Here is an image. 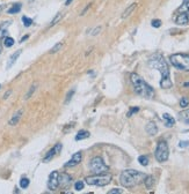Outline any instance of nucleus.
Wrapping results in <instances>:
<instances>
[{
  "mask_svg": "<svg viewBox=\"0 0 189 194\" xmlns=\"http://www.w3.org/2000/svg\"><path fill=\"white\" fill-rule=\"evenodd\" d=\"M149 66L153 69H157L161 75V80H160V87L164 89H168L172 88L173 83L170 81V74H169V67L167 61L165 60V58L162 57V55L160 53H154L150 57L149 59Z\"/></svg>",
  "mask_w": 189,
  "mask_h": 194,
  "instance_id": "nucleus-1",
  "label": "nucleus"
},
{
  "mask_svg": "<svg viewBox=\"0 0 189 194\" xmlns=\"http://www.w3.org/2000/svg\"><path fill=\"white\" fill-rule=\"evenodd\" d=\"M146 174L143 172H139L133 169H127L122 171L121 176H119V183L123 187L127 188H132L137 185H139L144 182Z\"/></svg>",
  "mask_w": 189,
  "mask_h": 194,
  "instance_id": "nucleus-2",
  "label": "nucleus"
},
{
  "mask_svg": "<svg viewBox=\"0 0 189 194\" xmlns=\"http://www.w3.org/2000/svg\"><path fill=\"white\" fill-rule=\"evenodd\" d=\"M130 81L133 85V90L137 95L144 98H152L154 96V90L151 85H149L138 74L132 73L130 75Z\"/></svg>",
  "mask_w": 189,
  "mask_h": 194,
  "instance_id": "nucleus-3",
  "label": "nucleus"
},
{
  "mask_svg": "<svg viewBox=\"0 0 189 194\" xmlns=\"http://www.w3.org/2000/svg\"><path fill=\"white\" fill-rule=\"evenodd\" d=\"M170 64L175 68L184 72H189V55L187 53H175L169 57Z\"/></svg>",
  "mask_w": 189,
  "mask_h": 194,
  "instance_id": "nucleus-4",
  "label": "nucleus"
},
{
  "mask_svg": "<svg viewBox=\"0 0 189 194\" xmlns=\"http://www.w3.org/2000/svg\"><path fill=\"white\" fill-rule=\"evenodd\" d=\"M86 184L90 186H106L111 182V174L109 173H100V174H94L90 176L85 179Z\"/></svg>",
  "mask_w": 189,
  "mask_h": 194,
  "instance_id": "nucleus-5",
  "label": "nucleus"
},
{
  "mask_svg": "<svg viewBox=\"0 0 189 194\" xmlns=\"http://www.w3.org/2000/svg\"><path fill=\"white\" fill-rule=\"evenodd\" d=\"M154 156H156V160L159 163H164L168 160L169 157V149H168V145L166 141H159L157 148H156V153H154Z\"/></svg>",
  "mask_w": 189,
  "mask_h": 194,
  "instance_id": "nucleus-6",
  "label": "nucleus"
},
{
  "mask_svg": "<svg viewBox=\"0 0 189 194\" xmlns=\"http://www.w3.org/2000/svg\"><path fill=\"white\" fill-rule=\"evenodd\" d=\"M90 168H91V170H92L95 174L106 173V172H108V170H109L108 165H107V164L103 162V160H102L101 157H99V156L94 157L93 160L91 161Z\"/></svg>",
  "mask_w": 189,
  "mask_h": 194,
  "instance_id": "nucleus-7",
  "label": "nucleus"
},
{
  "mask_svg": "<svg viewBox=\"0 0 189 194\" xmlns=\"http://www.w3.org/2000/svg\"><path fill=\"white\" fill-rule=\"evenodd\" d=\"M59 186V172L58 171H52L49 176L48 179V188L51 191H55Z\"/></svg>",
  "mask_w": 189,
  "mask_h": 194,
  "instance_id": "nucleus-8",
  "label": "nucleus"
},
{
  "mask_svg": "<svg viewBox=\"0 0 189 194\" xmlns=\"http://www.w3.org/2000/svg\"><path fill=\"white\" fill-rule=\"evenodd\" d=\"M62 148H63V145H62V143H56V146H55V147H52V148H51V149L46 153L45 157L43 158V162H44V163L50 162V161L52 160V158H54L57 154H59V153L62 151Z\"/></svg>",
  "mask_w": 189,
  "mask_h": 194,
  "instance_id": "nucleus-9",
  "label": "nucleus"
},
{
  "mask_svg": "<svg viewBox=\"0 0 189 194\" xmlns=\"http://www.w3.org/2000/svg\"><path fill=\"white\" fill-rule=\"evenodd\" d=\"M82 160V153L81 151H77L76 154H73V156L71 157V160L67 163H65V168H73L76 165H78Z\"/></svg>",
  "mask_w": 189,
  "mask_h": 194,
  "instance_id": "nucleus-10",
  "label": "nucleus"
},
{
  "mask_svg": "<svg viewBox=\"0 0 189 194\" xmlns=\"http://www.w3.org/2000/svg\"><path fill=\"white\" fill-rule=\"evenodd\" d=\"M71 182H72L71 176H68L67 173H59V186L67 187L71 184Z\"/></svg>",
  "mask_w": 189,
  "mask_h": 194,
  "instance_id": "nucleus-11",
  "label": "nucleus"
},
{
  "mask_svg": "<svg viewBox=\"0 0 189 194\" xmlns=\"http://www.w3.org/2000/svg\"><path fill=\"white\" fill-rule=\"evenodd\" d=\"M145 131H146V133H147L149 135L153 136V135L157 134L158 127H157V125L154 124L153 121H150V122H147V125H146V127H145Z\"/></svg>",
  "mask_w": 189,
  "mask_h": 194,
  "instance_id": "nucleus-12",
  "label": "nucleus"
},
{
  "mask_svg": "<svg viewBox=\"0 0 189 194\" xmlns=\"http://www.w3.org/2000/svg\"><path fill=\"white\" fill-rule=\"evenodd\" d=\"M22 113H23V110H22V109H21V110H19L18 112H15V113H14V116L11 118V120H9L8 124H9L11 126H15V125H18V122L20 121V119H21V117H22Z\"/></svg>",
  "mask_w": 189,
  "mask_h": 194,
  "instance_id": "nucleus-13",
  "label": "nucleus"
},
{
  "mask_svg": "<svg viewBox=\"0 0 189 194\" xmlns=\"http://www.w3.org/2000/svg\"><path fill=\"white\" fill-rule=\"evenodd\" d=\"M21 52H22L21 50H18V51L15 52V53H13V55H12V57H11V58H9V60L7 61L6 69H9V68H11V67L16 62V60H18V58H19V57H20V55H21Z\"/></svg>",
  "mask_w": 189,
  "mask_h": 194,
  "instance_id": "nucleus-14",
  "label": "nucleus"
},
{
  "mask_svg": "<svg viewBox=\"0 0 189 194\" xmlns=\"http://www.w3.org/2000/svg\"><path fill=\"white\" fill-rule=\"evenodd\" d=\"M162 120L165 121L166 127H173L174 124H175V119L172 117L170 114H168V113H164L162 114Z\"/></svg>",
  "mask_w": 189,
  "mask_h": 194,
  "instance_id": "nucleus-15",
  "label": "nucleus"
},
{
  "mask_svg": "<svg viewBox=\"0 0 189 194\" xmlns=\"http://www.w3.org/2000/svg\"><path fill=\"white\" fill-rule=\"evenodd\" d=\"M179 120L182 121L183 124L189 125V109H186V110L179 112Z\"/></svg>",
  "mask_w": 189,
  "mask_h": 194,
  "instance_id": "nucleus-16",
  "label": "nucleus"
},
{
  "mask_svg": "<svg viewBox=\"0 0 189 194\" xmlns=\"http://www.w3.org/2000/svg\"><path fill=\"white\" fill-rule=\"evenodd\" d=\"M175 22H176V24H179V26H184V24H188V22H187V17H186V13H184V12L180 13V14L176 16Z\"/></svg>",
  "mask_w": 189,
  "mask_h": 194,
  "instance_id": "nucleus-17",
  "label": "nucleus"
},
{
  "mask_svg": "<svg viewBox=\"0 0 189 194\" xmlns=\"http://www.w3.org/2000/svg\"><path fill=\"white\" fill-rule=\"evenodd\" d=\"M136 7H137V4L136 3H133V4H131L124 12H123V14H122V19H127L128 16H130L131 14H132V12L136 9Z\"/></svg>",
  "mask_w": 189,
  "mask_h": 194,
  "instance_id": "nucleus-18",
  "label": "nucleus"
},
{
  "mask_svg": "<svg viewBox=\"0 0 189 194\" xmlns=\"http://www.w3.org/2000/svg\"><path fill=\"white\" fill-rule=\"evenodd\" d=\"M90 135H91V133H90L88 131H85V130H81V131H79V132H78V134L76 135V141L85 140V139H87V137H90Z\"/></svg>",
  "mask_w": 189,
  "mask_h": 194,
  "instance_id": "nucleus-19",
  "label": "nucleus"
},
{
  "mask_svg": "<svg viewBox=\"0 0 189 194\" xmlns=\"http://www.w3.org/2000/svg\"><path fill=\"white\" fill-rule=\"evenodd\" d=\"M143 183L145 184V186H146L147 189H151L153 187V185H154V178L152 177V176H146Z\"/></svg>",
  "mask_w": 189,
  "mask_h": 194,
  "instance_id": "nucleus-20",
  "label": "nucleus"
},
{
  "mask_svg": "<svg viewBox=\"0 0 189 194\" xmlns=\"http://www.w3.org/2000/svg\"><path fill=\"white\" fill-rule=\"evenodd\" d=\"M21 11V5L20 4H15V5H13L8 11H7V13L8 14H16V13H19Z\"/></svg>",
  "mask_w": 189,
  "mask_h": 194,
  "instance_id": "nucleus-21",
  "label": "nucleus"
},
{
  "mask_svg": "<svg viewBox=\"0 0 189 194\" xmlns=\"http://www.w3.org/2000/svg\"><path fill=\"white\" fill-rule=\"evenodd\" d=\"M9 26V22H5L1 27H0V38H4L7 34V27Z\"/></svg>",
  "mask_w": 189,
  "mask_h": 194,
  "instance_id": "nucleus-22",
  "label": "nucleus"
},
{
  "mask_svg": "<svg viewBox=\"0 0 189 194\" xmlns=\"http://www.w3.org/2000/svg\"><path fill=\"white\" fill-rule=\"evenodd\" d=\"M138 162H139V164H141V165L146 166V165H149L150 160H149V157H147V156L142 155V156H139V157H138Z\"/></svg>",
  "mask_w": 189,
  "mask_h": 194,
  "instance_id": "nucleus-23",
  "label": "nucleus"
},
{
  "mask_svg": "<svg viewBox=\"0 0 189 194\" xmlns=\"http://www.w3.org/2000/svg\"><path fill=\"white\" fill-rule=\"evenodd\" d=\"M62 17H63V14H62V13H58V14H57V15L54 17V20L50 22L49 27H54V26H56V24H57V23H58V22L62 20Z\"/></svg>",
  "mask_w": 189,
  "mask_h": 194,
  "instance_id": "nucleus-24",
  "label": "nucleus"
},
{
  "mask_svg": "<svg viewBox=\"0 0 189 194\" xmlns=\"http://www.w3.org/2000/svg\"><path fill=\"white\" fill-rule=\"evenodd\" d=\"M63 46H64V43H63V42L57 43L52 49L50 50V53H51V55H52V53H56V52H58L59 50H62V47H63Z\"/></svg>",
  "mask_w": 189,
  "mask_h": 194,
  "instance_id": "nucleus-25",
  "label": "nucleus"
},
{
  "mask_svg": "<svg viewBox=\"0 0 189 194\" xmlns=\"http://www.w3.org/2000/svg\"><path fill=\"white\" fill-rule=\"evenodd\" d=\"M4 45H5L6 47L13 46V45H14V39H13L12 37H5V38H4Z\"/></svg>",
  "mask_w": 189,
  "mask_h": 194,
  "instance_id": "nucleus-26",
  "label": "nucleus"
},
{
  "mask_svg": "<svg viewBox=\"0 0 189 194\" xmlns=\"http://www.w3.org/2000/svg\"><path fill=\"white\" fill-rule=\"evenodd\" d=\"M187 11H189V0H183V4H182V6L179 8V12H187Z\"/></svg>",
  "mask_w": 189,
  "mask_h": 194,
  "instance_id": "nucleus-27",
  "label": "nucleus"
},
{
  "mask_svg": "<svg viewBox=\"0 0 189 194\" xmlns=\"http://www.w3.org/2000/svg\"><path fill=\"white\" fill-rule=\"evenodd\" d=\"M36 87H37L36 84H32V85L30 87V89L28 90V93H27V94H26V96H25V99H28V98H30V97H31V95L34 94V91L36 90Z\"/></svg>",
  "mask_w": 189,
  "mask_h": 194,
  "instance_id": "nucleus-28",
  "label": "nucleus"
},
{
  "mask_svg": "<svg viewBox=\"0 0 189 194\" xmlns=\"http://www.w3.org/2000/svg\"><path fill=\"white\" fill-rule=\"evenodd\" d=\"M29 179L28 178H21V180H20V186H21V188H27L28 186H29Z\"/></svg>",
  "mask_w": 189,
  "mask_h": 194,
  "instance_id": "nucleus-29",
  "label": "nucleus"
},
{
  "mask_svg": "<svg viewBox=\"0 0 189 194\" xmlns=\"http://www.w3.org/2000/svg\"><path fill=\"white\" fill-rule=\"evenodd\" d=\"M22 22H23L25 27H30L31 23H32V20L29 19V17H27V16H22Z\"/></svg>",
  "mask_w": 189,
  "mask_h": 194,
  "instance_id": "nucleus-30",
  "label": "nucleus"
},
{
  "mask_svg": "<svg viewBox=\"0 0 189 194\" xmlns=\"http://www.w3.org/2000/svg\"><path fill=\"white\" fill-rule=\"evenodd\" d=\"M188 104H189L188 98L182 97V98H181V101H180V107H181V108H187V107H188Z\"/></svg>",
  "mask_w": 189,
  "mask_h": 194,
  "instance_id": "nucleus-31",
  "label": "nucleus"
},
{
  "mask_svg": "<svg viewBox=\"0 0 189 194\" xmlns=\"http://www.w3.org/2000/svg\"><path fill=\"white\" fill-rule=\"evenodd\" d=\"M84 188V182H77L76 184H74V189L76 191H81Z\"/></svg>",
  "mask_w": 189,
  "mask_h": 194,
  "instance_id": "nucleus-32",
  "label": "nucleus"
},
{
  "mask_svg": "<svg viewBox=\"0 0 189 194\" xmlns=\"http://www.w3.org/2000/svg\"><path fill=\"white\" fill-rule=\"evenodd\" d=\"M151 24H152V27H154V28H159V27H161V21H160V20H153Z\"/></svg>",
  "mask_w": 189,
  "mask_h": 194,
  "instance_id": "nucleus-33",
  "label": "nucleus"
},
{
  "mask_svg": "<svg viewBox=\"0 0 189 194\" xmlns=\"http://www.w3.org/2000/svg\"><path fill=\"white\" fill-rule=\"evenodd\" d=\"M139 111V108H132L129 112H128V114H127V117H131L133 113H136V112H138Z\"/></svg>",
  "mask_w": 189,
  "mask_h": 194,
  "instance_id": "nucleus-34",
  "label": "nucleus"
},
{
  "mask_svg": "<svg viewBox=\"0 0 189 194\" xmlns=\"http://www.w3.org/2000/svg\"><path fill=\"white\" fill-rule=\"evenodd\" d=\"M115 193L121 194V193H123V191H122V189H119V188H114V189H111V191H109V192H108V194H115Z\"/></svg>",
  "mask_w": 189,
  "mask_h": 194,
  "instance_id": "nucleus-35",
  "label": "nucleus"
},
{
  "mask_svg": "<svg viewBox=\"0 0 189 194\" xmlns=\"http://www.w3.org/2000/svg\"><path fill=\"white\" fill-rule=\"evenodd\" d=\"M188 145H189V142H188V141H181L179 146H180L181 148H183V147H188Z\"/></svg>",
  "mask_w": 189,
  "mask_h": 194,
  "instance_id": "nucleus-36",
  "label": "nucleus"
},
{
  "mask_svg": "<svg viewBox=\"0 0 189 194\" xmlns=\"http://www.w3.org/2000/svg\"><path fill=\"white\" fill-rule=\"evenodd\" d=\"M100 31H101V27H99V28H96V29H95V30L93 31V34H92V35H93V36H95V35H97V34H99Z\"/></svg>",
  "mask_w": 189,
  "mask_h": 194,
  "instance_id": "nucleus-37",
  "label": "nucleus"
},
{
  "mask_svg": "<svg viewBox=\"0 0 189 194\" xmlns=\"http://www.w3.org/2000/svg\"><path fill=\"white\" fill-rule=\"evenodd\" d=\"M73 93H74V90H72V91H70V93H68V95H67V98H66V103H67L68 101H70V98H71V96L73 95Z\"/></svg>",
  "mask_w": 189,
  "mask_h": 194,
  "instance_id": "nucleus-38",
  "label": "nucleus"
},
{
  "mask_svg": "<svg viewBox=\"0 0 189 194\" xmlns=\"http://www.w3.org/2000/svg\"><path fill=\"white\" fill-rule=\"evenodd\" d=\"M11 94H12V91H11V90H8V91H7V93L4 95V99H7V98H8V96H9Z\"/></svg>",
  "mask_w": 189,
  "mask_h": 194,
  "instance_id": "nucleus-39",
  "label": "nucleus"
},
{
  "mask_svg": "<svg viewBox=\"0 0 189 194\" xmlns=\"http://www.w3.org/2000/svg\"><path fill=\"white\" fill-rule=\"evenodd\" d=\"M186 13V17H187V22H188V24H189V11H187V12H184Z\"/></svg>",
  "mask_w": 189,
  "mask_h": 194,
  "instance_id": "nucleus-40",
  "label": "nucleus"
},
{
  "mask_svg": "<svg viewBox=\"0 0 189 194\" xmlns=\"http://www.w3.org/2000/svg\"><path fill=\"white\" fill-rule=\"evenodd\" d=\"M72 1H73V0H66V3H65V5H66V6H68V5H70V4L72 3Z\"/></svg>",
  "mask_w": 189,
  "mask_h": 194,
  "instance_id": "nucleus-41",
  "label": "nucleus"
},
{
  "mask_svg": "<svg viewBox=\"0 0 189 194\" xmlns=\"http://www.w3.org/2000/svg\"><path fill=\"white\" fill-rule=\"evenodd\" d=\"M183 85H184V87H189V82H186Z\"/></svg>",
  "mask_w": 189,
  "mask_h": 194,
  "instance_id": "nucleus-42",
  "label": "nucleus"
},
{
  "mask_svg": "<svg viewBox=\"0 0 189 194\" xmlns=\"http://www.w3.org/2000/svg\"><path fill=\"white\" fill-rule=\"evenodd\" d=\"M0 53H1V46H0Z\"/></svg>",
  "mask_w": 189,
  "mask_h": 194,
  "instance_id": "nucleus-43",
  "label": "nucleus"
},
{
  "mask_svg": "<svg viewBox=\"0 0 189 194\" xmlns=\"http://www.w3.org/2000/svg\"><path fill=\"white\" fill-rule=\"evenodd\" d=\"M0 87H1V85H0Z\"/></svg>",
  "mask_w": 189,
  "mask_h": 194,
  "instance_id": "nucleus-44",
  "label": "nucleus"
}]
</instances>
